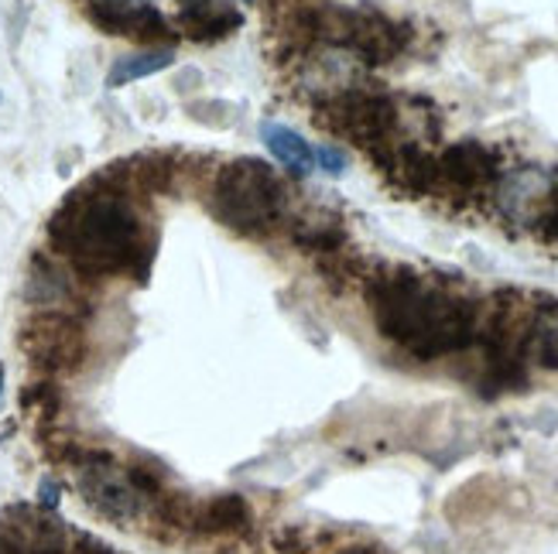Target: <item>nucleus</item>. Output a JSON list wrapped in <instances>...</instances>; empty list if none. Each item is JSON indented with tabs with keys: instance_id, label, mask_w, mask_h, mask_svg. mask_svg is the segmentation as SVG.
Returning <instances> with one entry per match:
<instances>
[{
	"instance_id": "nucleus-9",
	"label": "nucleus",
	"mask_w": 558,
	"mask_h": 554,
	"mask_svg": "<svg viewBox=\"0 0 558 554\" xmlns=\"http://www.w3.org/2000/svg\"><path fill=\"white\" fill-rule=\"evenodd\" d=\"M439 172L449 182H456V185L476 188V185H483V182L494 175V158H490L487 148H480V144H459V148H452L442 158Z\"/></svg>"
},
{
	"instance_id": "nucleus-12",
	"label": "nucleus",
	"mask_w": 558,
	"mask_h": 554,
	"mask_svg": "<svg viewBox=\"0 0 558 554\" xmlns=\"http://www.w3.org/2000/svg\"><path fill=\"white\" fill-rule=\"evenodd\" d=\"M315 164H319L323 172H329V175H343L347 155H343V151H336V148H315Z\"/></svg>"
},
{
	"instance_id": "nucleus-13",
	"label": "nucleus",
	"mask_w": 558,
	"mask_h": 554,
	"mask_svg": "<svg viewBox=\"0 0 558 554\" xmlns=\"http://www.w3.org/2000/svg\"><path fill=\"white\" fill-rule=\"evenodd\" d=\"M59 493H62V487L56 483V479H41V487H38V507H45V510H52V514H56V507H59Z\"/></svg>"
},
{
	"instance_id": "nucleus-10",
	"label": "nucleus",
	"mask_w": 558,
	"mask_h": 554,
	"mask_svg": "<svg viewBox=\"0 0 558 554\" xmlns=\"http://www.w3.org/2000/svg\"><path fill=\"white\" fill-rule=\"evenodd\" d=\"M172 62H175L172 48H151V52H141V56H124V59H117L113 69L107 72V86L120 89L128 83L148 79V76H155V72H165Z\"/></svg>"
},
{
	"instance_id": "nucleus-5",
	"label": "nucleus",
	"mask_w": 558,
	"mask_h": 554,
	"mask_svg": "<svg viewBox=\"0 0 558 554\" xmlns=\"http://www.w3.org/2000/svg\"><path fill=\"white\" fill-rule=\"evenodd\" d=\"M0 554H76L52 510L14 503L0 510Z\"/></svg>"
},
{
	"instance_id": "nucleus-4",
	"label": "nucleus",
	"mask_w": 558,
	"mask_h": 554,
	"mask_svg": "<svg viewBox=\"0 0 558 554\" xmlns=\"http://www.w3.org/2000/svg\"><path fill=\"white\" fill-rule=\"evenodd\" d=\"M21 346L32 356L35 367L52 370V373L80 367V359L86 353L83 329L76 316H65V311H38V316L24 325Z\"/></svg>"
},
{
	"instance_id": "nucleus-11",
	"label": "nucleus",
	"mask_w": 558,
	"mask_h": 554,
	"mask_svg": "<svg viewBox=\"0 0 558 554\" xmlns=\"http://www.w3.org/2000/svg\"><path fill=\"white\" fill-rule=\"evenodd\" d=\"M524 349L535 353L538 364L558 370V305L542 308L538 316H535V322H527Z\"/></svg>"
},
{
	"instance_id": "nucleus-8",
	"label": "nucleus",
	"mask_w": 558,
	"mask_h": 554,
	"mask_svg": "<svg viewBox=\"0 0 558 554\" xmlns=\"http://www.w3.org/2000/svg\"><path fill=\"white\" fill-rule=\"evenodd\" d=\"M182 32L192 41H216L227 38L240 28V14L227 4H213V0H199V4L182 8Z\"/></svg>"
},
{
	"instance_id": "nucleus-7",
	"label": "nucleus",
	"mask_w": 558,
	"mask_h": 554,
	"mask_svg": "<svg viewBox=\"0 0 558 554\" xmlns=\"http://www.w3.org/2000/svg\"><path fill=\"white\" fill-rule=\"evenodd\" d=\"M260 137L268 144V151L275 155V161L295 178H305L315 168V148L299 131H291L284 124H260Z\"/></svg>"
},
{
	"instance_id": "nucleus-3",
	"label": "nucleus",
	"mask_w": 558,
	"mask_h": 554,
	"mask_svg": "<svg viewBox=\"0 0 558 554\" xmlns=\"http://www.w3.org/2000/svg\"><path fill=\"white\" fill-rule=\"evenodd\" d=\"M209 212L240 236H271L284 223L288 192L271 164L236 158L213 175Z\"/></svg>"
},
{
	"instance_id": "nucleus-6",
	"label": "nucleus",
	"mask_w": 558,
	"mask_h": 554,
	"mask_svg": "<svg viewBox=\"0 0 558 554\" xmlns=\"http://www.w3.org/2000/svg\"><path fill=\"white\" fill-rule=\"evenodd\" d=\"M254 524V514L244 496L236 493H220L199 507H192L189 527H196L203 534H247Z\"/></svg>"
},
{
	"instance_id": "nucleus-14",
	"label": "nucleus",
	"mask_w": 558,
	"mask_h": 554,
	"mask_svg": "<svg viewBox=\"0 0 558 554\" xmlns=\"http://www.w3.org/2000/svg\"><path fill=\"white\" fill-rule=\"evenodd\" d=\"M0 397H4V367H0Z\"/></svg>"
},
{
	"instance_id": "nucleus-2",
	"label": "nucleus",
	"mask_w": 558,
	"mask_h": 554,
	"mask_svg": "<svg viewBox=\"0 0 558 554\" xmlns=\"http://www.w3.org/2000/svg\"><path fill=\"white\" fill-rule=\"evenodd\" d=\"M371 308L380 335L422 359L466 349L480 332V311L470 298L418 274L377 278Z\"/></svg>"
},
{
	"instance_id": "nucleus-15",
	"label": "nucleus",
	"mask_w": 558,
	"mask_h": 554,
	"mask_svg": "<svg viewBox=\"0 0 558 554\" xmlns=\"http://www.w3.org/2000/svg\"><path fill=\"white\" fill-rule=\"evenodd\" d=\"M189 4H199V0H179V8H189Z\"/></svg>"
},
{
	"instance_id": "nucleus-1",
	"label": "nucleus",
	"mask_w": 558,
	"mask_h": 554,
	"mask_svg": "<svg viewBox=\"0 0 558 554\" xmlns=\"http://www.w3.org/2000/svg\"><path fill=\"white\" fill-rule=\"evenodd\" d=\"M48 244L80 278L131 274L144 281L155 257V239L128 196L124 168L89 178L48 220Z\"/></svg>"
}]
</instances>
